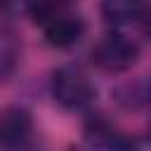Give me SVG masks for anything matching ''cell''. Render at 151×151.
Wrapping results in <instances>:
<instances>
[{
	"label": "cell",
	"mask_w": 151,
	"mask_h": 151,
	"mask_svg": "<svg viewBox=\"0 0 151 151\" xmlns=\"http://www.w3.org/2000/svg\"><path fill=\"white\" fill-rule=\"evenodd\" d=\"M52 97L64 109H83L92 101L94 87L78 66H59L50 80Z\"/></svg>",
	"instance_id": "6da1fadb"
},
{
	"label": "cell",
	"mask_w": 151,
	"mask_h": 151,
	"mask_svg": "<svg viewBox=\"0 0 151 151\" xmlns=\"http://www.w3.org/2000/svg\"><path fill=\"white\" fill-rule=\"evenodd\" d=\"M142 0H101V14L111 24H130L142 14Z\"/></svg>",
	"instance_id": "5b68a950"
},
{
	"label": "cell",
	"mask_w": 151,
	"mask_h": 151,
	"mask_svg": "<svg viewBox=\"0 0 151 151\" xmlns=\"http://www.w3.org/2000/svg\"><path fill=\"white\" fill-rule=\"evenodd\" d=\"M92 59L104 71H111V73L125 71L137 61V45L120 33H109L94 45Z\"/></svg>",
	"instance_id": "7a4b0ae2"
},
{
	"label": "cell",
	"mask_w": 151,
	"mask_h": 151,
	"mask_svg": "<svg viewBox=\"0 0 151 151\" xmlns=\"http://www.w3.org/2000/svg\"><path fill=\"white\" fill-rule=\"evenodd\" d=\"M83 33H85V24H83L80 17H73V14H64L61 12V14L52 17L45 24V40H47V45L59 47V50L76 45L83 38Z\"/></svg>",
	"instance_id": "3957f363"
},
{
	"label": "cell",
	"mask_w": 151,
	"mask_h": 151,
	"mask_svg": "<svg viewBox=\"0 0 151 151\" xmlns=\"http://www.w3.org/2000/svg\"><path fill=\"white\" fill-rule=\"evenodd\" d=\"M31 134V113L26 109H7L2 113V123H0V137H2V146L7 151H17L21 144L28 142Z\"/></svg>",
	"instance_id": "277c9868"
}]
</instances>
